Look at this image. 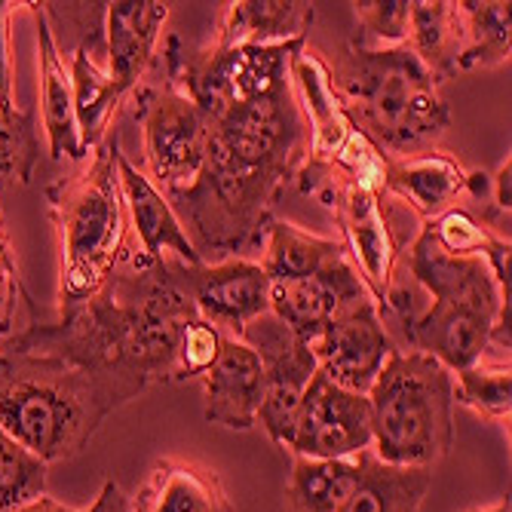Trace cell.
Instances as JSON below:
<instances>
[{
	"mask_svg": "<svg viewBox=\"0 0 512 512\" xmlns=\"http://www.w3.org/2000/svg\"><path fill=\"white\" fill-rule=\"evenodd\" d=\"M31 316L19 332L0 344L4 353L56 356L89 378H96L120 408L151 384H175L178 341L197 310L184 301L163 276L160 264H135L108 279V286L89 301L62 310L59 322Z\"/></svg>",
	"mask_w": 512,
	"mask_h": 512,
	"instance_id": "obj_1",
	"label": "cell"
},
{
	"mask_svg": "<svg viewBox=\"0 0 512 512\" xmlns=\"http://www.w3.org/2000/svg\"><path fill=\"white\" fill-rule=\"evenodd\" d=\"M405 267L427 304L399 319L408 350L439 359L451 375L494 347L509 356V301L482 255H448L424 230L405 249Z\"/></svg>",
	"mask_w": 512,
	"mask_h": 512,
	"instance_id": "obj_2",
	"label": "cell"
},
{
	"mask_svg": "<svg viewBox=\"0 0 512 512\" xmlns=\"http://www.w3.org/2000/svg\"><path fill=\"white\" fill-rule=\"evenodd\" d=\"M117 408L96 378L56 356L0 350V430L46 467L80 454Z\"/></svg>",
	"mask_w": 512,
	"mask_h": 512,
	"instance_id": "obj_3",
	"label": "cell"
},
{
	"mask_svg": "<svg viewBox=\"0 0 512 512\" xmlns=\"http://www.w3.org/2000/svg\"><path fill=\"white\" fill-rule=\"evenodd\" d=\"M332 77L347 117L381 151L417 154L451 126L439 83L408 43L393 50L350 43Z\"/></svg>",
	"mask_w": 512,
	"mask_h": 512,
	"instance_id": "obj_4",
	"label": "cell"
},
{
	"mask_svg": "<svg viewBox=\"0 0 512 512\" xmlns=\"http://www.w3.org/2000/svg\"><path fill=\"white\" fill-rule=\"evenodd\" d=\"M120 135L92 151L86 169L46 188L59 237V307H77L99 295L126 252V206L117 181Z\"/></svg>",
	"mask_w": 512,
	"mask_h": 512,
	"instance_id": "obj_5",
	"label": "cell"
},
{
	"mask_svg": "<svg viewBox=\"0 0 512 512\" xmlns=\"http://www.w3.org/2000/svg\"><path fill=\"white\" fill-rule=\"evenodd\" d=\"M371 454L390 467L433 470L454 445V375L421 353L396 350L368 390Z\"/></svg>",
	"mask_w": 512,
	"mask_h": 512,
	"instance_id": "obj_6",
	"label": "cell"
},
{
	"mask_svg": "<svg viewBox=\"0 0 512 512\" xmlns=\"http://www.w3.org/2000/svg\"><path fill=\"white\" fill-rule=\"evenodd\" d=\"M307 40L273 46H230L194 53L178 34L166 37V83L181 89L206 117L283 89L292 80V59Z\"/></svg>",
	"mask_w": 512,
	"mask_h": 512,
	"instance_id": "obj_7",
	"label": "cell"
},
{
	"mask_svg": "<svg viewBox=\"0 0 512 512\" xmlns=\"http://www.w3.org/2000/svg\"><path fill=\"white\" fill-rule=\"evenodd\" d=\"M135 123L142 126L151 181L163 194L181 191L200 175L209 142V117L163 80L135 92Z\"/></svg>",
	"mask_w": 512,
	"mask_h": 512,
	"instance_id": "obj_8",
	"label": "cell"
},
{
	"mask_svg": "<svg viewBox=\"0 0 512 512\" xmlns=\"http://www.w3.org/2000/svg\"><path fill=\"white\" fill-rule=\"evenodd\" d=\"M160 267L169 286L197 310V316L230 338H243L246 325L270 310V279L261 264L249 258H227L215 264L163 258Z\"/></svg>",
	"mask_w": 512,
	"mask_h": 512,
	"instance_id": "obj_9",
	"label": "cell"
},
{
	"mask_svg": "<svg viewBox=\"0 0 512 512\" xmlns=\"http://www.w3.org/2000/svg\"><path fill=\"white\" fill-rule=\"evenodd\" d=\"M243 341L264 365V396L255 427H261L276 448H289L304 390L319 371L316 356L270 310L246 325Z\"/></svg>",
	"mask_w": 512,
	"mask_h": 512,
	"instance_id": "obj_10",
	"label": "cell"
},
{
	"mask_svg": "<svg viewBox=\"0 0 512 512\" xmlns=\"http://www.w3.org/2000/svg\"><path fill=\"white\" fill-rule=\"evenodd\" d=\"M307 347L313 350L316 368L325 378L359 396H368L399 350L375 301H365L332 319Z\"/></svg>",
	"mask_w": 512,
	"mask_h": 512,
	"instance_id": "obj_11",
	"label": "cell"
},
{
	"mask_svg": "<svg viewBox=\"0 0 512 512\" xmlns=\"http://www.w3.org/2000/svg\"><path fill=\"white\" fill-rule=\"evenodd\" d=\"M371 448L368 396L350 393L316 371L304 390L286 451L310 460H347Z\"/></svg>",
	"mask_w": 512,
	"mask_h": 512,
	"instance_id": "obj_12",
	"label": "cell"
},
{
	"mask_svg": "<svg viewBox=\"0 0 512 512\" xmlns=\"http://www.w3.org/2000/svg\"><path fill=\"white\" fill-rule=\"evenodd\" d=\"M332 212L344 230L341 243H344L347 261L359 273L368 295L375 298L378 310H384L396 286L399 258L405 252V243L396 234V224L387 212L384 197L359 188V184H350L344 178V188Z\"/></svg>",
	"mask_w": 512,
	"mask_h": 512,
	"instance_id": "obj_13",
	"label": "cell"
},
{
	"mask_svg": "<svg viewBox=\"0 0 512 512\" xmlns=\"http://www.w3.org/2000/svg\"><path fill=\"white\" fill-rule=\"evenodd\" d=\"M365 301L375 298L368 295L365 283L347 258L307 279L270 283V313L304 344H310L332 319Z\"/></svg>",
	"mask_w": 512,
	"mask_h": 512,
	"instance_id": "obj_14",
	"label": "cell"
},
{
	"mask_svg": "<svg viewBox=\"0 0 512 512\" xmlns=\"http://www.w3.org/2000/svg\"><path fill=\"white\" fill-rule=\"evenodd\" d=\"M264 396L261 356L243 338H221V350L203 375V414L227 430H252Z\"/></svg>",
	"mask_w": 512,
	"mask_h": 512,
	"instance_id": "obj_15",
	"label": "cell"
},
{
	"mask_svg": "<svg viewBox=\"0 0 512 512\" xmlns=\"http://www.w3.org/2000/svg\"><path fill=\"white\" fill-rule=\"evenodd\" d=\"M117 181H120L123 206L132 218L138 240H142V252H132L129 261L160 264L163 258L172 255L175 261H184V264H200V255L194 252L169 200L142 169L129 163L123 148L117 151Z\"/></svg>",
	"mask_w": 512,
	"mask_h": 512,
	"instance_id": "obj_16",
	"label": "cell"
},
{
	"mask_svg": "<svg viewBox=\"0 0 512 512\" xmlns=\"http://www.w3.org/2000/svg\"><path fill=\"white\" fill-rule=\"evenodd\" d=\"M292 92L310 129L307 160L332 166L356 126L344 111L329 62L310 43H304L292 59Z\"/></svg>",
	"mask_w": 512,
	"mask_h": 512,
	"instance_id": "obj_17",
	"label": "cell"
},
{
	"mask_svg": "<svg viewBox=\"0 0 512 512\" xmlns=\"http://www.w3.org/2000/svg\"><path fill=\"white\" fill-rule=\"evenodd\" d=\"M169 19V4L160 0H120L105 4V56L108 77L126 92H135L145 80L154 56L160 31Z\"/></svg>",
	"mask_w": 512,
	"mask_h": 512,
	"instance_id": "obj_18",
	"label": "cell"
},
{
	"mask_svg": "<svg viewBox=\"0 0 512 512\" xmlns=\"http://www.w3.org/2000/svg\"><path fill=\"white\" fill-rule=\"evenodd\" d=\"M37 28V68H40V117L46 129V142H50V157L53 160H83L86 151L80 145V129L74 117V92H71V77L65 71L59 43L46 16L43 4H28Z\"/></svg>",
	"mask_w": 512,
	"mask_h": 512,
	"instance_id": "obj_19",
	"label": "cell"
},
{
	"mask_svg": "<svg viewBox=\"0 0 512 512\" xmlns=\"http://www.w3.org/2000/svg\"><path fill=\"white\" fill-rule=\"evenodd\" d=\"M467 169L445 151H417L387 160L384 194L399 197L414 215L433 221L467 194Z\"/></svg>",
	"mask_w": 512,
	"mask_h": 512,
	"instance_id": "obj_20",
	"label": "cell"
},
{
	"mask_svg": "<svg viewBox=\"0 0 512 512\" xmlns=\"http://www.w3.org/2000/svg\"><path fill=\"white\" fill-rule=\"evenodd\" d=\"M129 512H234L221 479L191 460H157Z\"/></svg>",
	"mask_w": 512,
	"mask_h": 512,
	"instance_id": "obj_21",
	"label": "cell"
},
{
	"mask_svg": "<svg viewBox=\"0 0 512 512\" xmlns=\"http://www.w3.org/2000/svg\"><path fill=\"white\" fill-rule=\"evenodd\" d=\"M313 19L316 10L304 0H240V4H227L215 50L307 40Z\"/></svg>",
	"mask_w": 512,
	"mask_h": 512,
	"instance_id": "obj_22",
	"label": "cell"
},
{
	"mask_svg": "<svg viewBox=\"0 0 512 512\" xmlns=\"http://www.w3.org/2000/svg\"><path fill=\"white\" fill-rule=\"evenodd\" d=\"M99 53H105L96 43H80L71 56V92H74V117L80 129L83 151H96L111 129V120L117 108L123 105L126 92L108 77V71L99 65Z\"/></svg>",
	"mask_w": 512,
	"mask_h": 512,
	"instance_id": "obj_23",
	"label": "cell"
},
{
	"mask_svg": "<svg viewBox=\"0 0 512 512\" xmlns=\"http://www.w3.org/2000/svg\"><path fill=\"white\" fill-rule=\"evenodd\" d=\"M359 482L341 512H421L430 488L433 470L421 467H390L375 454H356Z\"/></svg>",
	"mask_w": 512,
	"mask_h": 512,
	"instance_id": "obj_24",
	"label": "cell"
},
{
	"mask_svg": "<svg viewBox=\"0 0 512 512\" xmlns=\"http://www.w3.org/2000/svg\"><path fill=\"white\" fill-rule=\"evenodd\" d=\"M264 261L261 270L267 273L270 283H283V279H307L335 261L347 258L344 243L335 237H316L307 234L298 224L270 218L264 230Z\"/></svg>",
	"mask_w": 512,
	"mask_h": 512,
	"instance_id": "obj_25",
	"label": "cell"
},
{
	"mask_svg": "<svg viewBox=\"0 0 512 512\" xmlns=\"http://www.w3.org/2000/svg\"><path fill=\"white\" fill-rule=\"evenodd\" d=\"M408 46L427 65L433 80L442 86L457 74L463 50V19L460 7L448 0H411Z\"/></svg>",
	"mask_w": 512,
	"mask_h": 512,
	"instance_id": "obj_26",
	"label": "cell"
},
{
	"mask_svg": "<svg viewBox=\"0 0 512 512\" xmlns=\"http://www.w3.org/2000/svg\"><path fill=\"white\" fill-rule=\"evenodd\" d=\"M463 50L457 59L460 71H485L509 65L512 53V4L506 0H463Z\"/></svg>",
	"mask_w": 512,
	"mask_h": 512,
	"instance_id": "obj_27",
	"label": "cell"
},
{
	"mask_svg": "<svg viewBox=\"0 0 512 512\" xmlns=\"http://www.w3.org/2000/svg\"><path fill=\"white\" fill-rule=\"evenodd\" d=\"M359 482L356 457L310 460L292 457V476L286 485L289 512H341Z\"/></svg>",
	"mask_w": 512,
	"mask_h": 512,
	"instance_id": "obj_28",
	"label": "cell"
},
{
	"mask_svg": "<svg viewBox=\"0 0 512 512\" xmlns=\"http://www.w3.org/2000/svg\"><path fill=\"white\" fill-rule=\"evenodd\" d=\"M421 230L448 255H482L497 279L503 298L509 301V255H512L509 240L494 237L473 212L457 209V206L427 221Z\"/></svg>",
	"mask_w": 512,
	"mask_h": 512,
	"instance_id": "obj_29",
	"label": "cell"
},
{
	"mask_svg": "<svg viewBox=\"0 0 512 512\" xmlns=\"http://www.w3.org/2000/svg\"><path fill=\"white\" fill-rule=\"evenodd\" d=\"M454 405L470 408L491 424H509L512 414V371L509 362H476L454 375Z\"/></svg>",
	"mask_w": 512,
	"mask_h": 512,
	"instance_id": "obj_30",
	"label": "cell"
},
{
	"mask_svg": "<svg viewBox=\"0 0 512 512\" xmlns=\"http://www.w3.org/2000/svg\"><path fill=\"white\" fill-rule=\"evenodd\" d=\"M46 491V463L0 430V512H16Z\"/></svg>",
	"mask_w": 512,
	"mask_h": 512,
	"instance_id": "obj_31",
	"label": "cell"
},
{
	"mask_svg": "<svg viewBox=\"0 0 512 512\" xmlns=\"http://www.w3.org/2000/svg\"><path fill=\"white\" fill-rule=\"evenodd\" d=\"M40 163V135L31 111L0 108V178L28 184Z\"/></svg>",
	"mask_w": 512,
	"mask_h": 512,
	"instance_id": "obj_32",
	"label": "cell"
},
{
	"mask_svg": "<svg viewBox=\"0 0 512 512\" xmlns=\"http://www.w3.org/2000/svg\"><path fill=\"white\" fill-rule=\"evenodd\" d=\"M359 34L356 46L365 50H393V46L408 43V25H411V0H365L353 4Z\"/></svg>",
	"mask_w": 512,
	"mask_h": 512,
	"instance_id": "obj_33",
	"label": "cell"
},
{
	"mask_svg": "<svg viewBox=\"0 0 512 512\" xmlns=\"http://www.w3.org/2000/svg\"><path fill=\"white\" fill-rule=\"evenodd\" d=\"M221 338L224 332H218L212 322L194 316L188 325H184L181 341H178V368H175V384L178 381H191V378H203L212 368L218 350H221Z\"/></svg>",
	"mask_w": 512,
	"mask_h": 512,
	"instance_id": "obj_34",
	"label": "cell"
},
{
	"mask_svg": "<svg viewBox=\"0 0 512 512\" xmlns=\"http://www.w3.org/2000/svg\"><path fill=\"white\" fill-rule=\"evenodd\" d=\"M16 4L0 0V108L13 105V43H10V16Z\"/></svg>",
	"mask_w": 512,
	"mask_h": 512,
	"instance_id": "obj_35",
	"label": "cell"
},
{
	"mask_svg": "<svg viewBox=\"0 0 512 512\" xmlns=\"http://www.w3.org/2000/svg\"><path fill=\"white\" fill-rule=\"evenodd\" d=\"M86 512H129V497L123 494V488L117 482H105L102 494L96 497V503H92Z\"/></svg>",
	"mask_w": 512,
	"mask_h": 512,
	"instance_id": "obj_36",
	"label": "cell"
},
{
	"mask_svg": "<svg viewBox=\"0 0 512 512\" xmlns=\"http://www.w3.org/2000/svg\"><path fill=\"white\" fill-rule=\"evenodd\" d=\"M16 512H86V509H71V506H65V503H59V500H53V497L40 494L37 500L19 506Z\"/></svg>",
	"mask_w": 512,
	"mask_h": 512,
	"instance_id": "obj_37",
	"label": "cell"
},
{
	"mask_svg": "<svg viewBox=\"0 0 512 512\" xmlns=\"http://www.w3.org/2000/svg\"><path fill=\"white\" fill-rule=\"evenodd\" d=\"M470 512H512V503H509V494H506V497H500L497 503H491V506H485V509H470Z\"/></svg>",
	"mask_w": 512,
	"mask_h": 512,
	"instance_id": "obj_38",
	"label": "cell"
}]
</instances>
